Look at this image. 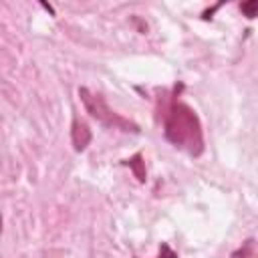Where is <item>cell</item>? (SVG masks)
Returning a JSON list of instances; mask_svg holds the SVG:
<instances>
[{
    "label": "cell",
    "mask_w": 258,
    "mask_h": 258,
    "mask_svg": "<svg viewBox=\"0 0 258 258\" xmlns=\"http://www.w3.org/2000/svg\"><path fill=\"white\" fill-rule=\"evenodd\" d=\"M157 258H179V256H177L175 250H171V246H169L167 242H161V244H159V254H157Z\"/></svg>",
    "instance_id": "52a82bcc"
},
{
    "label": "cell",
    "mask_w": 258,
    "mask_h": 258,
    "mask_svg": "<svg viewBox=\"0 0 258 258\" xmlns=\"http://www.w3.org/2000/svg\"><path fill=\"white\" fill-rule=\"evenodd\" d=\"M240 10H242V14H244L248 20H252V18H256L258 2H256V0H248V2H242V4H240Z\"/></svg>",
    "instance_id": "8992f818"
},
{
    "label": "cell",
    "mask_w": 258,
    "mask_h": 258,
    "mask_svg": "<svg viewBox=\"0 0 258 258\" xmlns=\"http://www.w3.org/2000/svg\"><path fill=\"white\" fill-rule=\"evenodd\" d=\"M230 258H256V242H254V238H248L236 252H232Z\"/></svg>",
    "instance_id": "5b68a950"
},
{
    "label": "cell",
    "mask_w": 258,
    "mask_h": 258,
    "mask_svg": "<svg viewBox=\"0 0 258 258\" xmlns=\"http://www.w3.org/2000/svg\"><path fill=\"white\" fill-rule=\"evenodd\" d=\"M79 97H81V101H83L87 113H89L97 123H101L103 127H107V129H119V131H123V133H141L139 125H137L135 121H131V119H127V117L115 113V111L107 105V101L103 99V95L93 93V91H89L87 87H81V89H79Z\"/></svg>",
    "instance_id": "7a4b0ae2"
},
{
    "label": "cell",
    "mask_w": 258,
    "mask_h": 258,
    "mask_svg": "<svg viewBox=\"0 0 258 258\" xmlns=\"http://www.w3.org/2000/svg\"><path fill=\"white\" fill-rule=\"evenodd\" d=\"M220 6H222V4H216L214 8H210V10H204V12H202V18H204V20H208V18H210V14H214V12H216Z\"/></svg>",
    "instance_id": "ba28073f"
},
{
    "label": "cell",
    "mask_w": 258,
    "mask_h": 258,
    "mask_svg": "<svg viewBox=\"0 0 258 258\" xmlns=\"http://www.w3.org/2000/svg\"><path fill=\"white\" fill-rule=\"evenodd\" d=\"M40 6H42L44 10H48L50 14H54V10H52V6H50V4H44V2H40Z\"/></svg>",
    "instance_id": "9c48e42d"
},
{
    "label": "cell",
    "mask_w": 258,
    "mask_h": 258,
    "mask_svg": "<svg viewBox=\"0 0 258 258\" xmlns=\"http://www.w3.org/2000/svg\"><path fill=\"white\" fill-rule=\"evenodd\" d=\"M163 137L191 157H200L204 153V131L200 117L187 103L175 97L171 99L163 121Z\"/></svg>",
    "instance_id": "6da1fadb"
},
{
    "label": "cell",
    "mask_w": 258,
    "mask_h": 258,
    "mask_svg": "<svg viewBox=\"0 0 258 258\" xmlns=\"http://www.w3.org/2000/svg\"><path fill=\"white\" fill-rule=\"evenodd\" d=\"M0 232H2V214H0Z\"/></svg>",
    "instance_id": "30bf717a"
},
{
    "label": "cell",
    "mask_w": 258,
    "mask_h": 258,
    "mask_svg": "<svg viewBox=\"0 0 258 258\" xmlns=\"http://www.w3.org/2000/svg\"><path fill=\"white\" fill-rule=\"evenodd\" d=\"M91 139H93V133H91L89 125L83 119L75 117L73 119V125H71V141H73L75 151H85L87 145L91 143Z\"/></svg>",
    "instance_id": "3957f363"
},
{
    "label": "cell",
    "mask_w": 258,
    "mask_h": 258,
    "mask_svg": "<svg viewBox=\"0 0 258 258\" xmlns=\"http://www.w3.org/2000/svg\"><path fill=\"white\" fill-rule=\"evenodd\" d=\"M121 165H127L133 173H135V177H137V181H141V183H145V179H147V171H145V161H143V155L137 151L133 157H129V159H123L121 161Z\"/></svg>",
    "instance_id": "277c9868"
}]
</instances>
